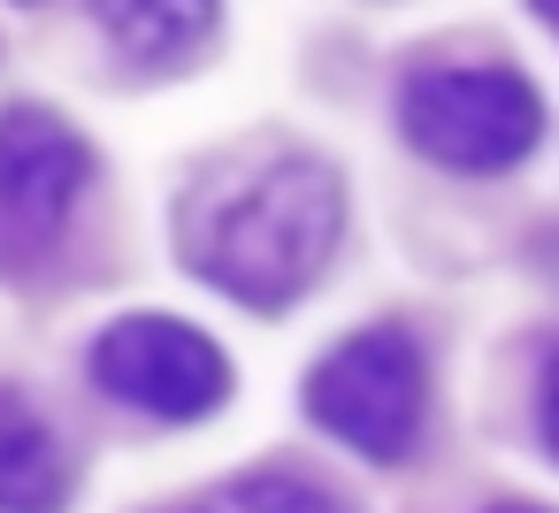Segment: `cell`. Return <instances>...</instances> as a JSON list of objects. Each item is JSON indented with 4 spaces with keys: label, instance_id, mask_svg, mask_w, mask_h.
<instances>
[{
    "label": "cell",
    "instance_id": "cell-1",
    "mask_svg": "<svg viewBox=\"0 0 559 513\" xmlns=\"http://www.w3.org/2000/svg\"><path fill=\"white\" fill-rule=\"evenodd\" d=\"M353 223L345 177L314 146H261L192 177L177 200V269L230 307L292 314L337 261Z\"/></svg>",
    "mask_w": 559,
    "mask_h": 513
},
{
    "label": "cell",
    "instance_id": "cell-2",
    "mask_svg": "<svg viewBox=\"0 0 559 513\" xmlns=\"http://www.w3.org/2000/svg\"><path fill=\"white\" fill-rule=\"evenodd\" d=\"M299 414L353 460L406 467L437 421V368H429L421 330L383 314V322H360L337 345H322V360L299 375Z\"/></svg>",
    "mask_w": 559,
    "mask_h": 513
},
{
    "label": "cell",
    "instance_id": "cell-3",
    "mask_svg": "<svg viewBox=\"0 0 559 513\" xmlns=\"http://www.w3.org/2000/svg\"><path fill=\"white\" fill-rule=\"evenodd\" d=\"M399 139L414 162L490 184L536 162L551 139V108L521 62H414L399 85Z\"/></svg>",
    "mask_w": 559,
    "mask_h": 513
},
{
    "label": "cell",
    "instance_id": "cell-4",
    "mask_svg": "<svg viewBox=\"0 0 559 513\" xmlns=\"http://www.w3.org/2000/svg\"><path fill=\"white\" fill-rule=\"evenodd\" d=\"M85 375L108 406L154 421V429H200L230 406L238 391V368L230 353L185 322V314H154V307H131V314H108L85 345Z\"/></svg>",
    "mask_w": 559,
    "mask_h": 513
},
{
    "label": "cell",
    "instance_id": "cell-5",
    "mask_svg": "<svg viewBox=\"0 0 559 513\" xmlns=\"http://www.w3.org/2000/svg\"><path fill=\"white\" fill-rule=\"evenodd\" d=\"M93 184H100V154L70 116L39 100L0 108V253L9 261L55 253L85 215Z\"/></svg>",
    "mask_w": 559,
    "mask_h": 513
},
{
    "label": "cell",
    "instance_id": "cell-6",
    "mask_svg": "<svg viewBox=\"0 0 559 513\" xmlns=\"http://www.w3.org/2000/svg\"><path fill=\"white\" fill-rule=\"evenodd\" d=\"M93 24L131 77H177L192 70L215 32H223V0H93Z\"/></svg>",
    "mask_w": 559,
    "mask_h": 513
},
{
    "label": "cell",
    "instance_id": "cell-7",
    "mask_svg": "<svg viewBox=\"0 0 559 513\" xmlns=\"http://www.w3.org/2000/svg\"><path fill=\"white\" fill-rule=\"evenodd\" d=\"M78 505V452L47 421V406L0 383V513H70Z\"/></svg>",
    "mask_w": 559,
    "mask_h": 513
},
{
    "label": "cell",
    "instance_id": "cell-8",
    "mask_svg": "<svg viewBox=\"0 0 559 513\" xmlns=\"http://www.w3.org/2000/svg\"><path fill=\"white\" fill-rule=\"evenodd\" d=\"M154 513H360V505H353L337 482L269 460V467L223 475V482H207V490H192V498H169V505H154Z\"/></svg>",
    "mask_w": 559,
    "mask_h": 513
},
{
    "label": "cell",
    "instance_id": "cell-9",
    "mask_svg": "<svg viewBox=\"0 0 559 513\" xmlns=\"http://www.w3.org/2000/svg\"><path fill=\"white\" fill-rule=\"evenodd\" d=\"M536 444H544V460L559 467V353L536 368Z\"/></svg>",
    "mask_w": 559,
    "mask_h": 513
},
{
    "label": "cell",
    "instance_id": "cell-10",
    "mask_svg": "<svg viewBox=\"0 0 559 513\" xmlns=\"http://www.w3.org/2000/svg\"><path fill=\"white\" fill-rule=\"evenodd\" d=\"M483 513H559V505H536V498H498V505H483Z\"/></svg>",
    "mask_w": 559,
    "mask_h": 513
},
{
    "label": "cell",
    "instance_id": "cell-11",
    "mask_svg": "<svg viewBox=\"0 0 559 513\" xmlns=\"http://www.w3.org/2000/svg\"><path fill=\"white\" fill-rule=\"evenodd\" d=\"M528 16H536V24H544V32L559 39V0H528Z\"/></svg>",
    "mask_w": 559,
    "mask_h": 513
},
{
    "label": "cell",
    "instance_id": "cell-12",
    "mask_svg": "<svg viewBox=\"0 0 559 513\" xmlns=\"http://www.w3.org/2000/svg\"><path fill=\"white\" fill-rule=\"evenodd\" d=\"M24 9H32V0H24Z\"/></svg>",
    "mask_w": 559,
    "mask_h": 513
}]
</instances>
